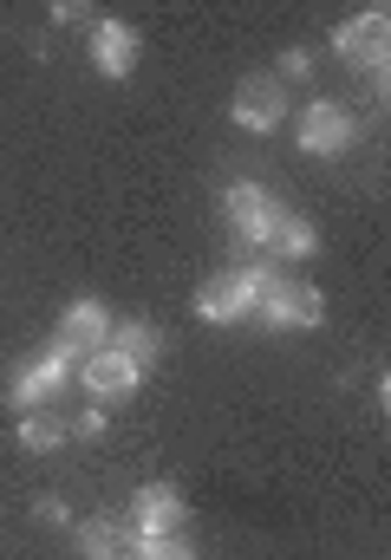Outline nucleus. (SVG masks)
<instances>
[{
	"mask_svg": "<svg viewBox=\"0 0 391 560\" xmlns=\"http://www.w3.org/2000/svg\"><path fill=\"white\" fill-rule=\"evenodd\" d=\"M267 293H274V275L267 268H235V275H216V280L196 287V313L203 319H242Z\"/></svg>",
	"mask_w": 391,
	"mask_h": 560,
	"instance_id": "1",
	"label": "nucleus"
},
{
	"mask_svg": "<svg viewBox=\"0 0 391 560\" xmlns=\"http://www.w3.org/2000/svg\"><path fill=\"white\" fill-rule=\"evenodd\" d=\"M287 118V85L274 72H249L242 92H235V125L242 131H274Z\"/></svg>",
	"mask_w": 391,
	"mask_h": 560,
	"instance_id": "2",
	"label": "nucleus"
},
{
	"mask_svg": "<svg viewBox=\"0 0 391 560\" xmlns=\"http://www.w3.org/2000/svg\"><path fill=\"white\" fill-rule=\"evenodd\" d=\"M183 515H189V509H183V495H176L170 482H143V489L130 495V522H137V535H143V541L176 535V528H183Z\"/></svg>",
	"mask_w": 391,
	"mask_h": 560,
	"instance_id": "3",
	"label": "nucleus"
},
{
	"mask_svg": "<svg viewBox=\"0 0 391 560\" xmlns=\"http://www.w3.org/2000/svg\"><path fill=\"white\" fill-rule=\"evenodd\" d=\"M333 46H340V59H353V66H366V72H379V79H386V7H372V13H359V20H346Z\"/></svg>",
	"mask_w": 391,
	"mask_h": 560,
	"instance_id": "4",
	"label": "nucleus"
},
{
	"mask_svg": "<svg viewBox=\"0 0 391 560\" xmlns=\"http://www.w3.org/2000/svg\"><path fill=\"white\" fill-rule=\"evenodd\" d=\"M261 313H267L274 326H320V319H326V300H320V287H307V280H274V293L261 300Z\"/></svg>",
	"mask_w": 391,
	"mask_h": 560,
	"instance_id": "5",
	"label": "nucleus"
},
{
	"mask_svg": "<svg viewBox=\"0 0 391 560\" xmlns=\"http://www.w3.org/2000/svg\"><path fill=\"white\" fill-rule=\"evenodd\" d=\"M112 346V313L99 306V300H79L66 319H59V352H105Z\"/></svg>",
	"mask_w": 391,
	"mask_h": 560,
	"instance_id": "6",
	"label": "nucleus"
},
{
	"mask_svg": "<svg viewBox=\"0 0 391 560\" xmlns=\"http://www.w3.org/2000/svg\"><path fill=\"white\" fill-rule=\"evenodd\" d=\"M346 138H353V118H346L340 105L313 98V105L300 112V143H307L313 156H333V150H346Z\"/></svg>",
	"mask_w": 391,
	"mask_h": 560,
	"instance_id": "7",
	"label": "nucleus"
},
{
	"mask_svg": "<svg viewBox=\"0 0 391 560\" xmlns=\"http://www.w3.org/2000/svg\"><path fill=\"white\" fill-rule=\"evenodd\" d=\"M137 378H143V372H137L130 359H118L112 346L85 359V392H92V398H105V405H112V398H130V392H137Z\"/></svg>",
	"mask_w": 391,
	"mask_h": 560,
	"instance_id": "8",
	"label": "nucleus"
},
{
	"mask_svg": "<svg viewBox=\"0 0 391 560\" xmlns=\"http://www.w3.org/2000/svg\"><path fill=\"white\" fill-rule=\"evenodd\" d=\"M229 209H235V235H242V248L267 242V229H274V215H280V202H274L267 189H255V183H242V189L229 196Z\"/></svg>",
	"mask_w": 391,
	"mask_h": 560,
	"instance_id": "9",
	"label": "nucleus"
},
{
	"mask_svg": "<svg viewBox=\"0 0 391 560\" xmlns=\"http://www.w3.org/2000/svg\"><path fill=\"white\" fill-rule=\"evenodd\" d=\"M92 59H99L105 79H125L130 66H137V33H130L125 20H99V33H92Z\"/></svg>",
	"mask_w": 391,
	"mask_h": 560,
	"instance_id": "10",
	"label": "nucleus"
},
{
	"mask_svg": "<svg viewBox=\"0 0 391 560\" xmlns=\"http://www.w3.org/2000/svg\"><path fill=\"white\" fill-rule=\"evenodd\" d=\"M112 352L130 359V365L143 372V365L163 352V339H157V326H150V319H130V326H112Z\"/></svg>",
	"mask_w": 391,
	"mask_h": 560,
	"instance_id": "11",
	"label": "nucleus"
},
{
	"mask_svg": "<svg viewBox=\"0 0 391 560\" xmlns=\"http://www.w3.org/2000/svg\"><path fill=\"white\" fill-rule=\"evenodd\" d=\"M59 378H66V352H53V359H39L33 372H20V378H13V405H20V411H33Z\"/></svg>",
	"mask_w": 391,
	"mask_h": 560,
	"instance_id": "12",
	"label": "nucleus"
},
{
	"mask_svg": "<svg viewBox=\"0 0 391 560\" xmlns=\"http://www.w3.org/2000/svg\"><path fill=\"white\" fill-rule=\"evenodd\" d=\"M267 242H274V255H287V261H307V255H313V222L280 209L274 229H267Z\"/></svg>",
	"mask_w": 391,
	"mask_h": 560,
	"instance_id": "13",
	"label": "nucleus"
},
{
	"mask_svg": "<svg viewBox=\"0 0 391 560\" xmlns=\"http://www.w3.org/2000/svg\"><path fill=\"white\" fill-rule=\"evenodd\" d=\"M20 443H26V450H59V443H66V423L53 418V411H26V418H20Z\"/></svg>",
	"mask_w": 391,
	"mask_h": 560,
	"instance_id": "14",
	"label": "nucleus"
},
{
	"mask_svg": "<svg viewBox=\"0 0 391 560\" xmlns=\"http://www.w3.org/2000/svg\"><path fill=\"white\" fill-rule=\"evenodd\" d=\"M143 560H196V548L176 535H157V541H143Z\"/></svg>",
	"mask_w": 391,
	"mask_h": 560,
	"instance_id": "15",
	"label": "nucleus"
},
{
	"mask_svg": "<svg viewBox=\"0 0 391 560\" xmlns=\"http://www.w3.org/2000/svg\"><path fill=\"white\" fill-rule=\"evenodd\" d=\"M274 79H280V85H287V79H313V52H287Z\"/></svg>",
	"mask_w": 391,
	"mask_h": 560,
	"instance_id": "16",
	"label": "nucleus"
},
{
	"mask_svg": "<svg viewBox=\"0 0 391 560\" xmlns=\"http://www.w3.org/2000/svg\"><path fill=\"white\" fill-rule=\"evenodd\" d=\"M53 20H59V26H85V20H92V7H79V0H59V7H53Z\"/></svg>",
	"mask_w": 391,
	"mask_h": 560,
	"instance_id": "17",
	"label": "nucleus"
},
{
	"mask_svg": "<svg viewBox=\"0 0 391 560\" xmlns=\"http://www.w3.org/2000/svg\"><path fill=\"white\" fill-rule=\"evenodd\" d=\"M33 515H39L46 528H59V522H66V502H59V495H39V502H33Z\"/></svg>",
	"mask_w": 391,
	"mask_h": 560,
	"instance_id": "18",
	"label": "nucleus"
},
{
	"mask_svg": "<svg viewBox=\"0 0 391 560\" xmlns=\"http://www.w3.org/2000/svg\"><path fill=\"white\" fill-rule=\"evenodd\" d=\"M72 430H79V436H99V430H105V411H79V423H72Z\"/></svg>",
	"mask_w": 391,
	"mask_h": 560,
	"instance_id": "19",
	"label": "nucleus"
}]
</instances>
